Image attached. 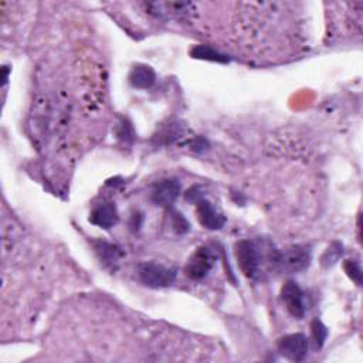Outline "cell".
I'll return each instance as SVG.
<instances>
[{
    "mask_svg": "<svg viewBox=\"0 0 363 363\" xmlns=\"http://www.w3.org/2000/svg\"><path fill=\"white\" fill-rule=\"evenodd\" d=\"M196 214L199 223L209 230H220L226 225V217L217 210L209 200L200 199L196 202Z\"/></svg>",
    "mask_w": 363,
    "mask_h": 363,
    "instance_id": "52a82bcc",
    "label": "cell"
},
{
    "mask_svg": "<svg viewBox=\"0 0 363 363\" xmlns=\"http://www.w3.org/2000/svg\"><path fill=\"white\" fill-rule=\"evenodd\" d=\"M118 210L114 203H101L94 207L90 222L101 229H111L118 223Z\"/></svg>",
    "mask_w": 363,
    "mask_h": 363,
    "instance_id": "9c48e42d",
    "label": "cell"
},
{
    "mask_svg": "<svg viewBox=\"0 0 363 363\" xmlns=\"http://www.w3.org/2000/svg\"><path fill=\"white\" fill-rule=\"evenodd\" d=\"M341 256H342V244L334 243L328 250L325 251L323 257H322V266H325V267L334 266Z\"/></svg>",
    "mask_w": 363,
    "mask_h": 363,
    "instance_id": "5bb4252c",
    "label": "cell"
},
{
    "mask_svg": "<svg viewBox=\"0 0 363 363\" xmlns=\"http://www.w3.org/2000/svg\"><path fill=\"white\" fill-rule=\"evenodd\" d=\"M309 349V341L302 334L287 335L280 339L278 350L280 353L293 362H301L305 359Z\"/></svg>",
    "mask_w": 363,
    "mask_h": 363,
    "instance_id": "277c9868",
    "label": "cell"
},
{
    "mask_svg": "<svg viewBox=\"0 0 363 363\" xmlns=\"http://www.w3.org/2000/svg\"><path fill=\"white\" fill-rule=\"evenodd\" d=\"M344 267H345V271L349 275V278L352 281H355L357 285H360L362 284V268H360V264L357 261H355V260H348Z\"/></svg>",
    "mask_w": 363,
    "mask_h": 363,
    "instance_id": "9a60e30c",
    "label": "cell"
},
{
    "mask_svg": "<svg viewBox=\"0 0 363 363\" xmlns=\"http://www.w3.org/2000/svg\"><path fill=\"white\" fill-rule=\"evenodd\" d=\"M311 330H312V338H314L315 346L318 349L322 348V345L326 341V337H328V330H326V326L319 319H315L311 325Z\"/></svg>",
    "mask_w": 363,
    "mask_h": 363,
    "instance_id": "4fadbf2b",
    "label": "cell"
},
{
    "mask_svg": "<svg viewBox=\"0 0 363 363\" xmlns=\"http://www.w3.org/2000/svg\"><path fill=\"white\" fill-rule=\"evenodd\" d=\"M139 281L150 288H166L176 280V271L155 263H145L138 270Z\"/></svg>",
    "mask_w": 363,
    "mask_h": 363,
    "instance_id": "6da1fadb",
    "label": "cell"
},
{
    "mask_svg": "<svg viewBox=\"0 0 363 363\" xmlns=\"http://www.w3.org/2000/svg\"><path fill=\"white\" fill-rule=\"evenodd\" d=\"M281 300L288 309V312L296 318H302L305 315V298L302 289L294 281H288L281 288Z\"/></svg>",
    "mask_w": 363,
    "mask_h": 363,
    "instance_id": "5b68a950",
    "label": "cell"
},
{
    "mask_svg": "<svg viewBox=\"0 0 363 363\" xmlns=\"http://www.w3.org/2000/svg\"><path fill=\"white\" fill-rule=\"evenodd\" d=\"M180 195V185L175 179L162 180L152 191V202L161 207H170Z\"/></svg>",
    "mask_w": 363,
    "mask_h": 363,
    "instance_id": "ba28073f",
    "label": "cell"
},
{
    "mask_svg": "<svg viewBox=\"0 0 363 363\" xmlns=\"http://www.w3.org/2000/svg\"><path fill=\"white\" fill-rule=\"evenodd\" d=\"M271 261L287 271H304L311 264V251L305 245H296L284 252H277L275 256L271 257Z\"/></svg>",
    "mask_w": 363,
    "mask_h": 363,
    "instance_id": "7a4b0ae2",
    "label": "cell"
},
{
    "mask_svg": "<svg viewBox=\"0 0 363 363\" xmlns=\"http://www.w3.org/2000/svg\"><path fill=\"white\" fill-rule=\"evenodd\" d=\"M192 56H193L195 58L207 60V61H216V63H227V61H229L227 56L219 53V51L214 50V49L210 47V46H204V45L196 46V47L192 50Z\"/></svg>",
    "mask_w": 363,
    "mask_h": 363,
    "instance_id": "7c38bea8",
    "label": "cell"
},
{
    "mask_svg": "<svg viewBox=\"0 0 363 363\" xmlns=\"http://www.w3.org/2000/svg\"><path fill=\"white\" fill-rule=\"evenodd\" d=\"M173 230H176L177 233H185L189 230V223L186 222V219L182 214H175L173 217Z\"/></svg>",
    "mask_w": 363,
    "mask_h": 363,
    "instance_id": "2e32d148",
    "label": "cell"
},
{
    "mask_svg": "<svg viewBox=\"0 0 363 363\" xmlns=\"http://www.w3.org/2000/svg\"><path fill=\"white\" fill-rule=\"evenodd\" d=\"M129 83L132 87L139 90L152 88L156 83V74L154 68L145 64L135 65L129 74Z\"/></svg>",
    "mask_w": 363,
    "mask_h": 363,
    "instance_id": "30bf717a",
    "label": "cell"
},
{
    "mask_svg": "<svg viewBox=\"0 0 363 363\" xmlns=\"http://www.w3.org/2000/svg\"><path fill=\"white\" fill-rule=\"evenodd\" d=\"M236 257L243 274L248 278L259 275L261 266L260 248L250 240H243L236 245Z\"/></svg>",
    "mask_w": 363,
    "mask_h": 363,
    "instance_id": "3957f363",
    "label": "cell"
},
{
    "mask_svg": "<svg viewBox=\"0 0 363 363\" xmlns=\"http://www.w3.org/2000/svg\"><path fill=\"white\" fill-rule=\"evenodd\" d=\"M95 251L99 256L101 261H104L105 264H115L118 263L120 257H121V251L117 245L110 244L106 241H98L95 243Z\"/></svg>",
    "mask_w": 363,
    "mask_h": 363,
    "instance_id": "8fae6325",
    "label": "cell"
},
{
    "mask_svg": "<svg viewBox=\"0 0 363 363\" xmlns=\"http://www.w3.org/2000/svg\"><path fill=\"white\" fill-rule=\"evenodd\" d=\"M213 264H214V256L211 254V251L207 247H200L196 250V252L188 261L185 271L189 278L202 280L213 268Z\"/></svg>",
    "mask_w": 363,
    "mask_h": 363,
    "instance_id": "8992f818",
    "label": "cell"
}]
</instances>
